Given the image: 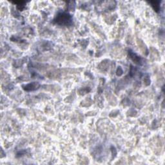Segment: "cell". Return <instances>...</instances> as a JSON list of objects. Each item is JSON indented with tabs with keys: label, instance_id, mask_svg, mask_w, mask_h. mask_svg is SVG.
I'll list each match as a JSON object with an SVG mask.
<instances>
[{
	"label": "cell",
	"instance_id": "7a4b0ae2",
	"mask_svg": "<svg viewBox=\"0 0 165 165\" xmlns=\"http://www.w3.org/2000/svg\"><path fill=\"white\" fill-rule=\"evenodd\" d=\"M40 86V84L37 82H33L31 83L27 84L25 86H23V89L25 90L26 91H35L39 88Z\"/></svg>",
	"mask_w": 165,
	"mask_h": 165
},
{
	"label": "cell",
	"instance_id": "3957f363",
	"mask_svg": "<svg viewBox=\"0 0 165 165\" xmlns=\"http://www.w3.org/2000/svg\"><path fill=\"white\" fill-rule=\"evenodd\" d=\"M130 58L133 59V61H135L136 63H137L140 61V58H139V56H137L134 53H131L130 54Z\"/></svg>",
	"mask_w": 165,
	"mask_h": 165
},
{
	"label": "cell",
	"instance_id": "6da1fadb",
	"mask_svg": "<svg viewBox=\"0 0 165 165\" xmlns=\"http://www.w3.org/2000/svg\"><path fill=\"white\" fill-rule=\"evenodd\" d=\"M71 16L66 13L59 14L55 19L56 22L59 25H68L71 22Z\"/></svg>",
	"mask_w": 165,
	"mask_h": 165
}]
</instances>
